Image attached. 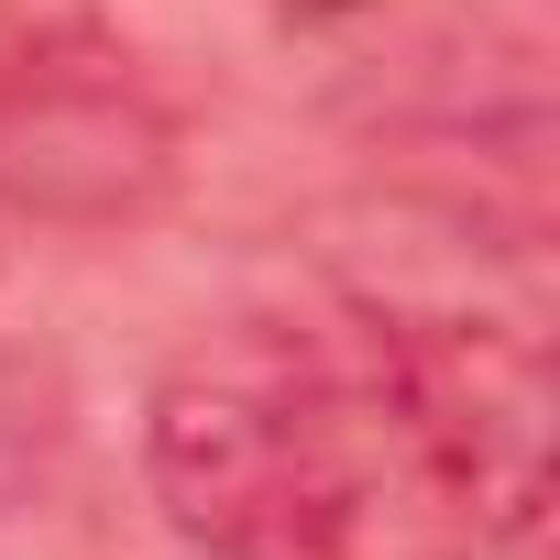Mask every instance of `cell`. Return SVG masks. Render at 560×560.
<instances>
[{"label": "cell", "instance_id": "6da1fadb", "mask_svg": "<svg viewBox=\"0 0 560 560\" xmlns=\"http://www.w3.org/2000/svg\"><path fill=\"white\" fill-rule=\"evenodd\" d=\"M385 407L319 341L242 319L165 363L143 472L198 560H352L374 527Z\"/></svg>", "mask_w": 560, "mask_h": 560}, {"label": "cell", "instance_id": "7a4b0ae2", "mask_svg": "<svg viewBox=\"0 0 560 560\" xmlns=\"http://www.w3.org/2000/svg\"><path fill=\"white\" fill-rule=\"evenodd\" d=\"M374 407L385 440L418 462V483H440L483 538L538 549L549 516V352L527 319H483V308H374Z\"/></svg>", "mask_w": 560, "mask_h": 560}, {"label": "cell", "instance_id": "3957f363", "mask_svg": "<svg viewBox=\"0 0 560 560\" xmlns=\"http://www.w3.org/2000/svg\"><path fill=\"white\" fill-rule=\"evenodd\" d=\"M287 12H363V0H287Z\"/></svg>", "mask_w": 560, "mask_h": 560}]
</instances>
